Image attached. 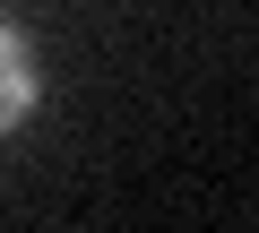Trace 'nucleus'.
<instances>
[{
	"mask_svg": "<svg viewBox=\"0 0 259 233\" xmlns=\"http://www.w3.org/2000/svg\"><path fill=\"white\" fill-rule=\"evenodd\" d=\"M35 104H44V69H35V43L18 18H0V138L26 130L35 121Z\"/></svg>",
	"mask_w": 259,
	"mask_h": 233,
	"instance_id": "f257e3e1",
	"label": "nucleus"
}]
</instances>
